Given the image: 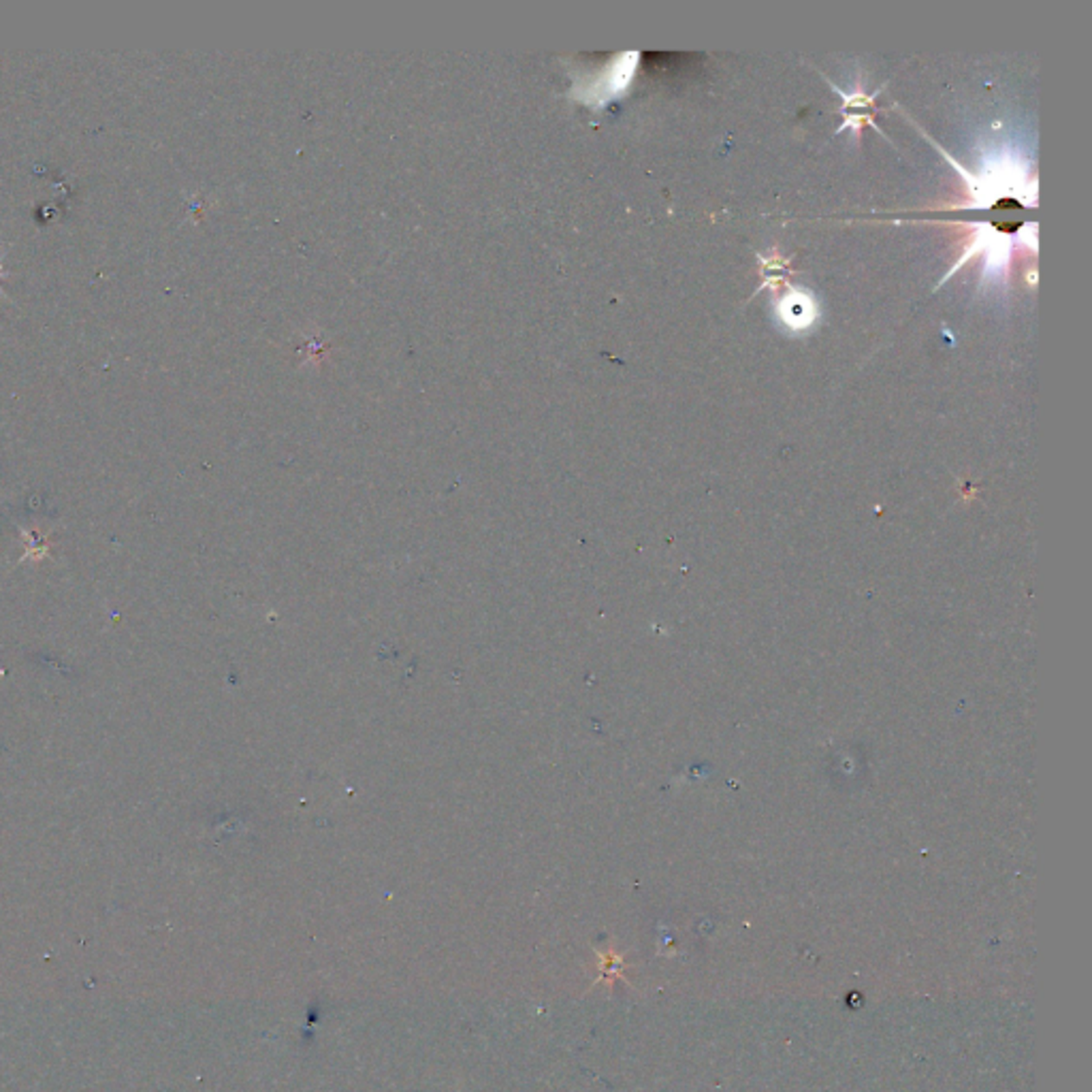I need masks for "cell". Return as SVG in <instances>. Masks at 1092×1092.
Wrapping results in <instances>:
<instances>
[{"label": "cell", "instance_id": "cell-1", "mask_svg": "<svg viewBox=\"0 0 1092 1092\" xmlns=\"http://www.w3.org/2000/svg\"><path fill=\"white\" fill-rule=\"evenodd\" d=\"M777 314L781 322L791 331H807L817 321V303L809 293L798 289H787V293L777 303Z\"/></svg>", "mask_w": 1092, "mask_h": 1092}, {"label": "cell", "instance_id": "cell-2", "mask_svg": "<svg viewBox=\"0 0 1092 1092\" xmlns=\"http://www.w3.org/2000/svg\"><path fill=\"white\" fill-rule=\"evenodd\" d=\"M836 92H839L841 97H843V101H845L843 107H841V111H843V116H845V124L841 126V129L836 130V133H843V130L848 129V126H854V129L858 130V133H860V129H862V126H868V124L873 126V113H875V98H877V94H879V90H877V92H873V94H867V92H862V90H860V92L852 94V97H848V94L841 92V90H836Z\"/></svg>", "mask_w": 1092, "mask_h": 1092}, {"label": "cell", "instance_id": "cell-3", "mask_svg": "<svg viewBox=\"0 0 1092 1092\" xmlns=\"http://www.w3.org/2000/svg\"><path fill=\"white\" fill-rule=\"evenodd\" d=\"M0 270H3V265H0Z\"/></svg>", "mask_w": 1092, "mask_h": 1092}]
</instances>
